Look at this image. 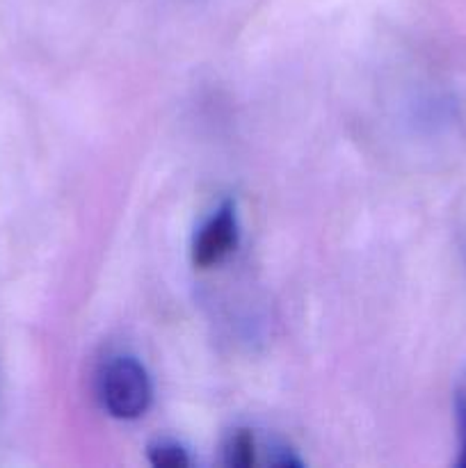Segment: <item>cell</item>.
I'll use <instances>...</instances> for the list:
<instances>
[{
	"label": "cell",
	"mask_w": 466,
	"mask_h": 468,
	"mask_svg": "<svg viewBox=\"0 0 466 468\" xmlns=\"http://www.w3.org/2000/svg\"><path fill=\"white\" fill-rule=\"evenodd\" d=\"M455 419L460 432V460L457 464L466 468V373L460 375L455 387Z\"/></svg>",
	"instance_id": "5b68a950"
},
{
	"label": "cell",
	"mask_w": 466,
	"mask_h": 468,
	"mask_svg": "<svg viewBox=\"0 0 466 468\" xmlns=\"http://www.w3.org/2000/svg\"><path fill=\"white\" fill-rule=\"evenodd\" d=\"M149 462L158 468H183L190 464V457L176 443L158 441L149 446Z\"/></svg>",
	"instance_id": "277c9868"
},
{
	"label": "cell",
	"mask_w": 466,
	"mask_h": 468,
	"mask_svg": "<svg viewBox=\"0 0 466 468\" xmlns=\"http://www.w3.org/2000/svg\"><path fill=\"white\" fill-rule=\"evenodd\" d=\"M105 410L122 420H135L144 416L151 405V382L146 370L131 356L114 359L105 368L101 384Z\"/></svg>",
	"instance_id": "6da1fadb"
},
{
	"label": "cell",
	"mask_w": 466,
	"mask_h": 468,
	"mask_svg": "<svg viewBox=\"0 0 466 468\" xmlns=\"http://www.w3.org/2000/svg\"><path fill=\"white\" fill-rule=\"evenodd\" d=\"M238 245V219L231 204L222 206L208 222L201 227L192 245V261L196 268H210L227 259Z\"/></svg>",
	"instance_id": "7a4b0ae2"
},
{
	"label": "cell",
	"mask_w": 466,
	"mask_h": 468,
	"mask_svg": "<svg viewBox=\"0 0 466 468\" xmlns=\"http://www.w3.org/2000/svg\"><path fill=\"white\" fill-rule=\"evenodd\" d=\"M224 462L228 466L247 468L256 462V441L247 430H236L224 446Z\"/></svg>",
	"instance_id": "3957f363"
}]
</instances>
